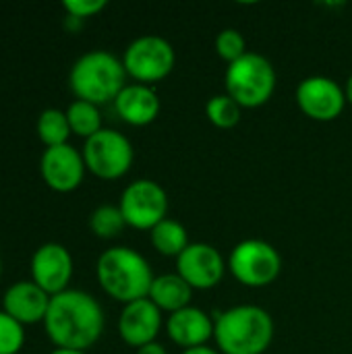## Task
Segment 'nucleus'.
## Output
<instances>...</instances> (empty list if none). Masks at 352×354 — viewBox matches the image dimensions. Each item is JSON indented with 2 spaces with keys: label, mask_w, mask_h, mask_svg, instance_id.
I'll use <instances>...</instances> for the list:
<instances>
[{
  "label": "nucleus",
  "mask_w": 352,
  "mask_h": 354,
  "mask_svg": "<svg viewBox=\"0 0 352 354\" xmlns=\"http://www.w3.org/2000/svg\"><path fill=\"white\" fill-rule=\"evenodd\" d=\"M106 315L100 301L79 288H66L50 299L44 330L56 348L87 353L104 334Z\"/></svg>",
  "instance_id": "obj_1"
},
{
  "label": "nucleus",
  "mask_w": 352,
  "mask_h": 354,
  "mask_svg": "<svg viewBox=\"0 0 352 354\" xmlns=\"http://www.w3.org/2000/svg\"><path fill=\"white\" fill-rule=\"evenodd\" d=\"M274 332L272 315L259 305H237L214 319V340L222 354H263Z\"/></svg>",
  "instance_id": "obj_2"
},
{
  "label": "nucleus",
  "mask_w": 352,
  "mask_h": 354,
  "mask_svg": "<svg viewBox=\"0 0 352 354\" xmlns=\"http://www.w3.org/2000/svg\"><path fill=\"white\" fill-rule=\"evenodd\" d=\"M95 278L110 299L129 305L149 297V288L156 276L149 261L139 251L118 245L106 249L98 257Z\"/></svg>",
  "instance_id": "obj_3"
},
{
  "label": "nucleus",
  "mask_w": 352,
  "mask_h": 354,
  "mask_svg": "<svg viewBox=\"0 0 352 354\" xmlns=\"http://www.w3.org/2000/svg\"><path fill=\"white\" fill-rule=\"evenodd\" d=\"M68 85L77 100H85L95 106L114 102L127 85L122 58L108 50H89L73 62L68 71Z\"/></svg>",
  "instance_id": "obj_4"
},
{
  "label": "nucleus",
  "mask_w": 352,
  "mask_h": 354,
  "mask_svg": "<svg viewBox=\"0 0 352 354\" xmlns=\"http://www.w3.org/2000/svg\"><path fill=\"white\" fill-rule=\"evenodd\" d=\"M276 68L257 52H247L243 58L226 66L224 85L226 93L241 108H261L276 91Z\"/></svg>",
  "instance_id": "obj_5"
},
{
  "label": "nucleus",
  "mask_w": 352,
  "mask_h": 354,
  "mask_svg": "<svg viewBox=\"0 0 352 354\" xmlns=\"http://www.w3.org/2000/svg\"><path fill=\"white\" fill-rule=\"evenodd\" d=\"M228 270L237 282L247 288H266L278 280L282 257L274 245L261 239H247L234 245L228 257Z\"/></svg>",
  "instance_id": "obj_6"
},
{
  "label": "nucleus",
  "mask_w": 352,
  "mask_h": 354,
  "mask_svg": "<svg viewBox=\"0 0 352 354\" xmlns=\"http://www.w3.org/2000/svg\"><path fill=\"white\" fill-rule=\"evenodd\" d=\"M81 153L87 170L102 180L122 178L135 160L133 143L114 129H102L85 139Z\"/></svg>",
  "instance_id": "obj_7"
},
{
  "label": "nucleus",
  "mask_w": 352,
  "mask_h": 354,
  "mask_svg": "<svg viewBox=\"0 0 352 354\" xmlns=\"http://www.w3.org/2000/svg\"><path fill=\"white\" fill-rule=\"evenodd\" d=\"M122 64L127 77H133L137 83L149 85L166 79L172 73L176 64V52L172 44L162 35H141L127 46L122 54Z\"/></svg>",
  "instance_id": "obj_8"
},
{
  "label": "nucleus",
  "mask_w": 352,
  "mask_h": 354,
  "mask_svg": "<svg viewBox=\"0 0 352 354\" xmlns=\"http://www.w3.org/2000/svg\"><path fill=\"white\" fill-rule=\"evenodd\" d=\"M118 207L127 226L137 230H151L168 218V193L151 178H137L124 187Z\"/></svg>",
  "instance_id": "obj_9"
},
{
  "label": "nucleus",
  "mask_w": 352,
  "mask_h": 354,
  "mask_svg": "<svg viewBox=\"0 0 352 354\" xmlns=\"http://www.w3.org/2000/svg\"><path fill=\"white\" fill-rule=\"evenodd\" d=\"M297 104L301 112L317 122H330L336 120L342 112L346 102L344 87H340L334 79L324 75L307 77L297 87Z\"/></svg>",
  "instance_id": "obj_10"
},
{
  "label": "nucleus",
  "mask_w": 352,
  "mask_h": 354,
  "mask_svg": "<svg viewBox=\"0 0 352 354\" xmlns=\"http://www.w3.org/2000/svg\"><path fill=\"white\" fill-rule=\"evenodd\" d=\"M228 263L222 253L207 243H191L176 257V274L193 290H212L216 288L226 272Z\"/></svg>",
  "instance_id": "obj_11"
},
{
  "label": "nucleus",
  "mask_w": 352,
  "mask_h": 354,
  "mask_svg": "<svg viewBox=\"0 0 352 354\" xmlns=\"http://www.w3.org/2000/svg\"><path fill=\"white\" fill-rule=\"evenodd\" d=\"M31 280L50 297L64 292L73 278V255L62 243H44L31 255Z\"/></svg>",
  "instance_id": "obj_12"
},
{
  "label": "nucleus",
  "mask_w": 352,
  "mask_h": 354,
  "mask_svg": "<svg viewBox=\"0 0 352 354\" xmlns=\"http://www.w3.org/2000/svg\"><path fill=\"white\" fill-rule=\"evenodd\" d=\"M85 160L83 153L71 143L46 147L39 158V172L44 183L56 193L75 191L85 176Z\"/></svg>",
  "instance_id": "obj_13"
},
{
  "label": "nucleus",
  "mask_w": 352,
  "mask_h": 354,
  "mask_svg": "<svg viewBox=\"0 0 352 354\" xmlns=\"http://www.w3.org/2000/svg\"><path fill=\"white\" fill-rule=\"evenodd\" d=\"M160 330L162 311L149 299H139L122 307L118 317V334L124 344L141 348L149 342H156Z\"/></svg>",
  "instance_id": "obj_14"
},
{
  "label": "nucleus",
  "mask_w": 352,
  "mask_h": 354,
  "mask_svg": "<svg viewBox=\"0 0 352 354\" xmlns=\"http://www.w3.org/2000/svg\"><path fill=\"white\" fill-rule=\"evenodd\" d=\"M50 299L52 297L41 290L33 280H17L4 290L2 311L23 326H33L44 322Z\"/></svg>",
  "instance_id": "obj_15"
},
{
  "label": "nucleus",
  "mask_w": 352,
  "mask_h": 354,
  "mask_svg": "<svg viewBox=\"0 0 352 354\" xmlns=\"http://www.w3.org/2000/svg\"><path fill=\"white\" fill-rule=\"evenodd\" d=\"M160 95L151 85L127 83L114 100V110L131 127H147L160 114Z\"/></svg>",
  "instance_id": "obj_16"
},
{
  "label": "nucleus",
  "mask_w": 352,
  "mask_h": 354,
  "mask_svg": "<svg viewBox=\"0 0 352 354\" xmlns=\"http://www.w3.org/2000/svg\"><path fill=\"white\" fill-rule=\"evenodd\" d=\"M168 338L180 348H195L205 346L210 338H214V319L199 307H185L166 322Z\"/></svg>",
  "instance_id": "obj_17"
},
{
  "label": "nucleus",
  "mask_w": 352,
  "mask_h": 354,
  "mask_svg": "<svg viewBox=\"0 0 352 354\" xmlns=\"http://www.w3.org/2000/svg\"><path fill=\"white\" fill-rule=\"evenodd\" d=\"M160 311H168V315L191 307L193 301V288L174 272V274H162L156 276L149 288L147 297Z\"/></svg>",
  "instance_id": "obj_18"
},
{
  "label": "nucleus",
  "mask_w": 352,
  "mask_h": 354,
  "mask_svg": "<svg viewBox=\"0 0 352 354\" xmlns=\"http://www.w3.org/2000/svg\"><path fill=\"white\" fill-rule=\"evenodd\" d=\"M149 239H151L154 249L160 255L174 257V259L191 245L187 228L178 220H172V218H166L158 226H154L149 230Z\"/></svg>",
  "instance_id": "obj_19"
},
{
  "label": "nucleus",
  "mask_w": 352,
  "mask_h": 354,
  "mask_svg": "<svg viewBox=\"0 0 352 354\" xmlns=\"http://www.w3.org/2000/svg\"><path fill=\"white\" fill-rule=\"evenodd\" d=\"M35 131H37L39 141L46 147L64 145V143H68V137L73 135L68 118H66V110H60V108L41 110L37 116V122H35Z\"/></svg>",
  "instance_id": "obj_20"
},
{
  "label": "nucleus",
  "mask_w": 352,
  "mask_h": 354,
  "mask_svg": "<svg viewBox=\"0 0 352 354\" xmlns=\"http://www.w3.org/2000/svg\"><path fill=\"white\" fill-rule=\"evenodd\" d=\"M66 118L71 124V131L83 139H89L98 131H102V112L100 106L85 102V100H75L66 108Z\"/></svg>",
  "instance_id": "obj_21"
},
{
  "label": "nucleus",
  "mask_w": 352,
  "mask_h": 354,
  "mask_svg": "<svg viewBox=\"0 0 352 354\" xmlns=\"http://www.w3.org/2000/svg\"><path fill=\"white\" fill-rule=\"evenodd\" d=\"M124 226H127V222H124V216L118 205L104 203V205H98L89 214V230L98 239H104V241L116 239L124 230Z\"/></svg>",
  "instance_id": "obj_22"
},
{
  "label": "nucleus",
  "mask_w": 352,
  "mask_h": 354,
  "mask_svg": "<svg viewBox=\"0 0 352 354\" xmlns=\"http://www.w3.org/2000/svg\"><path fill=\"white\" fill-rule=\"evenodd\" d=\"M205 114L210 122L218 129H232L241 122L243 108L228 95V93H218L212 95L205 104Z\"/></svg>",
  "instance_id": "obj_23"
},
{
  "label": "nucleus",
  "mask_w": 352,
  "mask_h": 354,
  "mask_svg": "<svg viewBox=\"0 0 352 354\" xmlns=\"http://www.w3.org/2000/svg\"><path fill=\"white\" fill-rule=\"evenodd\" d=\"M214 48H216V54L228 64L237 62L239 58H243L249 52L243 33L239 29H232V27H226L216 35Z\"/></svg>",
  "instance_id": "obj_24"
},
{
  "label": "nucleus",
  "mask_w": 352,
  "mask_h": 354,
  "mask_svg": "<svg viewBox=\"0 0 352 354\" xmlns=\"http://www.w3.org/2000/svg\"><path fill=\"white\" fill-rule=\"evenodd\" d=\"M25 344V326L0 309V354H19Z\"/></svg>",
  "instance_id": "obj_25"
},
{
  "label": "nucleus",
  "mask_w": 352,
  "mask_h": 354,
  "mask_svg": "<svg viewBox=\"0 0 352 354\" xmlns=\"http://www.w3.org/2000/svg\"><path fill=\"white\" fill-rule=\"evenodd\" d=\"M62 8L66 15L85 21L89 17H95L100 10H104L106 0H62Z\"/></svg>",
  "instance_id": "obj_26"
},
{
  "label": "nucleus",
  "mask_w": 352,
  "mask_h": 354,
  "mask_svg": "<svg viewBox=\"0 0 352 354\" xmlns=\"http://www.w3.org/2000/svg\"><path fill=\"white\" fill-rule=\"evenodd\" d=\"M135 354H168V353H166L164 344H160V342L156 340V342H149V344H145V346L137 348V353Z\"/></svg>",
  "instance_id": "obj_27"
},
{
  "label": "nucleus",
  "mask_w": 352,
  "mask_h": 354,
  "mask_svg": "<svg viewBox=\"0 0 352 354\" xmlns=\"http://www.w3.org/2000/svg\"><path fill=\"white\" fill-rule=\"evenodd\" d=\"M81 25H83V19H77V17H71V15H66L64 17V27L68 29V31H79L81 29Z\"/></svg>",
  "instance_id": "obj_28"
},
{
  "label": "nucleus",
  "mask_w": 352,
  "mask_h": 354,
  "mask_svg": "<svg viewBox=\"0 0 352 354\" xmlns=\"http://www.w3.org/2000/svg\"><path fill=\"white\" fill-rule=\"evenodd\" d=\"M183 354H222L218 348H212V346H195V348H187L183 351Z\"/></svg>",
  "instance_id": "obj_29"
},
{
  "label": "nucleus",
  "mask_w": 352,
  "mask_h": 354,
  "mask_svg": "<svg viewBox=\"0 0 352 354\" xmlns=\"http://www.w3.org/2000/svg\"><path fill=\"white\" fill-rule=\"evenodd\" d=\"M344 93H346V102L352 106V75L349 77L346 85H344Z\"/></svg>",
  "instance_id": "obj_30"
},
{
  "label": "nucleus",
  "mask_w": 352,
  "mask_h": 354,
  "mask_svg": "<svg viewBox=\"0 0 352 354\" xmlns=\"http://www.w3.org/2000/svg\"><path fill=\"white\" fill-rule=\"evenodd\" d=\"M50 354H87L83 351H68V348H54Z\"/></svg>",
  "instance_id": "obj_31"
},
{
  "label": "nucleus",
  "mask_w": 352,
  "mask_h": 354,
  "mask_svg": "<svg viewBox=\"0 0 352 354\" xmlns=\"http://www.w3.org/2000/svg\"><path fill=\"white\" fill-rule=\"evenodd\" d=\"M0 276H2V259H0Z\"/></svg>",
  "instance_id": "obj_32"
}]
</instances>
